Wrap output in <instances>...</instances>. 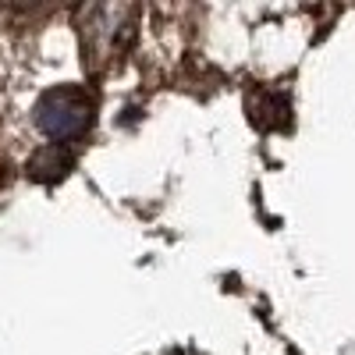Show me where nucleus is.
<instances>
[{
  "mask_svg": "<svg viewBox=\"0 0 355 355\" xmlns=\"http://www.w3.org/2000/svg\"><path fill=\"white\" fill-rule=\"evenodd\" d=\"M36 125L50 139H75L93 125V100L75 85H61L36 103Z\"/></svg>",
  "mask_w": 355,
  "mask_h": 355,
  "instance_id": "1",
  "label": "nucleus"
},
{
  "mask_svg": "<svg viewBox=\"0 0 355 355\" xmlns=\"http://www.w3.org/2000/svg\"><path fill=\"white\" fill-rule=\"evenodd\" d=\"M68 167H71V153L64 150V146H46V150H40L33 157L28 174L40 178V182H53V178H64Z\"/></svg>",
  "mask_w": 355,
  "mask_h": 355,
  "instance_id": "2",
  "label": "nucleus"
}]
</instances>
